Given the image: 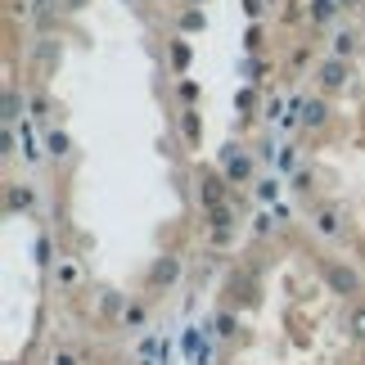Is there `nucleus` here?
Here are the masks:
<instances>
[{"label": "nucleus", "instance_id": "nucleus-1", "mask_svg": "<svg viewBox=\"0 0 365 365\" xmlns=\"http://www.w3.org/2000/svg\"><path fill=\"white\" fill-rule=\"evenodd\" d=\"M329 284H334V293H356V271H347V266H329Z\"/></svg>", "mask_w": 365, "mask_h": 365}, {"label": "nucleus", "instance_id": "nucleus-2", "mask_svg": "<svg viewBox=\"0 0 365 365\" xmlns=\"http://www.w3.org/2000/svg\"><path fill=\"white\" fill-rule=\"evenodd\" d=\"M248 172H252V163L244 158V153H235V158H226V176H230V180H244Z\"/></svg>", "mask_w": 365, "mask_h": 365}, {"label": "nucleus", "instance_id": "nucleus-3", "mask_svg": "<svg viewBox=\"0 0 365 365\" xmlns=\"http://www.w3.org/2000/svg\"><path fill=\"white\" fill-rule=\"evenodd\" d=\"M320 77H325V86H343V59H329Z\"/></svg>", "mask_w": 365, "mask_h": 365}, {"label": "nucleus", "instance_id": "nucleus-4", "mask_svg": "<svg viewBox=\"0 0 365 365\" xmlns=\"http://www.w3.org/2000/svg\"><path fill=\"white\" fill-rule=\"evenodd\" d=\"M347 329H352V339H365V307H352V316H347Z\"/></svg>", "mask_w": 365, "mask_h": 365}, {"label": "nucleus", "instance_id": "nucleus-5", "mask_svg": "<svg viewBox=\"0 0 365 365\" xmlns=\"http://www.w3.org/2000/svg\"><path fill=\"white\" fill-rule=\"evenodd\" d=\"M302 122H325V104H302Z\"/></svg>", "mask_w": 365, "mask_h": 365}, {"label": "nucleus", "instance_id": "nucleus-6", "mask_svg": "<svg viewBox=\"0 0 365 365\" xmlns=\"http://www.w3.org/2000/svg\"><path fill=\"white\" fill-rule=\"evenodd\" d=\"M27 203H32V194H27V190H14L9 194V207H27Z\"/></svg>", "mask_w": 365, "mask_h": 365}, {"label": "nucleus", "instance_id": "nucleus-7", "mask_svg": "<svg viewBox=\"0 0 365 365\" xmlns=\"http://www.w3.org/2000/svg\"><path fill=\"white\" fill-rule=\"evenodd\" d=\"M320 230L334 235V230H339V217H334V212H320Z\"/></svg>", "mask_w": 365, "mask_h": 365}, {"label": "nucleus", "instance_id": "nucleus-8", "mask_svg": "<svg viewBox=\"0 0 365 365\" xmlns=\"http://www.w3.org/2000/svg\"><path fill=\"white\" fill-rule=\"evenodd\" d=\"M203 203L217 207V180H203Z\"/></svg>", "mask_w": 365, "mask_h": 365}, {"label": "nucleus", "instance_id": "nucleus-9", "mask_svg": "<svg viewBox=\"0 0 365 365\" xmlns=\"http://www.w3.org/2000/svg\"><path fill=\"white\" fill-rule=\"evenodd\" d=\"M172 275H176V262H163L158 271H153V279H172Z\"/></svg>", "mask_w": 365, "mask_h": 365}, {"label": "nucleus", "instance_id": "nucleus-10", "mask_svg": "<svg viewBox=\"0 0 365 365\" xmlns=\"http://www.w3.org/2000/svg\"><path fill=\"white\" fill-rule=\"evenodd\" d=\"M54 365H77V356L73 352H59V356H54Z\"/></svg>", "mask_w": 365, "mask_h": 365}]
</instances>
